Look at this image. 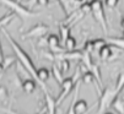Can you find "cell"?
Masks as SVG:
<instances>
[{
    "mask_svg": "<svg viewBox=\"0 0 124 114\" xmlns=\"http://www.w3.org/2000/svg\"><path fill=\"white\" fill-rule=\"evenodd\" d=\"M1 32L4 33V36L6 37V39L9 41L10 46L12 47V49H14L16 56H17V59H19V61L21 63V65H22V66L26 69V71L32 76V79H33L34 81H37V69L34 68L33 61H32V59L30 58V55L20 47V44L17 43L14 38L10 36V33H9L5 28H1Z\"/></svg>",
    "mask_w": 124,
    "mask_h": 114,
    "instance_id": "1",
    "label": "cell"
},
{
    "mask_svg": "<svg viewBox=\"0 0 124 114\" xmlns=\"http://www.w3.org/2000/svg\"><path fill=\"white\" fill-rule=\"evenodd\" d=\"M81 80V72H80V70L78 69L76 70V72L73 75V76H70V77H66V79H64V81H63V84L60 85L62 86V91H60V93H59V96H58V98L55 99V103H57V107L66 98V96L73 91V88L76 86V84L79 82Z\"/></svg>",
    "mask_w": 124,
    "mask_h": 114,
    "instance_id": "2",
    "label": "cell"
},
{
    "mask_svg": "<svg viewBox=\"0 0 124 114\" xmlns=\"http://www.w3.org/2000/svg\"><path fill=\"white\" fill-rule=\"evenodd\" d=\"M118 97V94L114 88H104L103 92L100 94V101H98V114L106 113L109 106H112L113 101Z\"/></svg>",
    "mask_w": 124,
    "mask_h": 114,
    "instance_id": "3",
    "label": "cell"
},
{
    "mask_svg": "<svg viewBox=\"0 0 124 114\" xmlns=\"http://www.w3.org/2000/svg\"><path fill=\"white\" fill-rule=\"evenodd\" d=\"M0 3H3L4 5H6L8 8H10L12 10L14 14H17L21 17H32L36 14L32 12L31 10H28L27 8H25L23 5L20 4V0H0Z\"/></svg>",
    "mask_w": 124,
    "mask_h": 114,
    "instance_id": "4",
    "label": "cell"
},
{
    "mask_svg": "<svg viewBox=\"0 0 124 114\" xmlns=\"http://www.w3.org/2000/svg\"><path fill=\"white\" fill-rule=\"evenodd\" d=\"M91 12L93 14L95 18L100 22L103 31L107 32V23H106V15L103 10V3L101 0H91Z\"/></svg>",
    "mask_w": 124,
    "mask_h": 114,
    "instance_id": "5",
    "label": "cell"
},
{
    "mask_svg": "<svg viewBox=\"0 0 124 114\" xmlns=\"http://www.w3.org/2000/svg\"><path fill=\"white\" fill-rule=\"evenodd\" d=\"M49 27L43 25V23H38L36 26H33L31 30H28L26 33L22 34V38L26 39V38H42L44 34H47Z\"/></svg>",
    "mask_w": 124,
    "mask_h": 114,
    "instance_id": "6",
    "label": "cell"
},
{
    "mask_svg": "<svg viewBox=\"0 0 124 114\" xmlns=\"http://www.w3.org/2000/svg\"><path fill=\"white\" fill-rule=\"evenodd\" d=\"M21 87L22 90L26 92V93H32L34 90L37 88V84L33 79H25L22 82H21Z\"/></svg>",
    "mask_w": 124,
    "mask_h": 114,
    "instance_id": "7",
    "label": "cell"
},
{
    "mask_svg": "<svg viewBox=\"0 0 124 114\" xmlns=\"http://www.w3.org/2000/svg\"><path fill=\"white\" fill-rule=\"evenodd\" d=\"M75 114H85L88 110V104L85 99H79L78 102H75V107H74Z\"/></svg>",
    "mask_w": 124,
    "mask_h": 114,
    "instance_id": "8",
    "label": "cell"
},
{
    "mask_svg": "<svg viewBox=\"0 0 124 114\" xmlns=\"http://www.w3.org/2000/svg\"><path fill=\"white\" fill-rule=\"evenodd\" d=\"M98 55H100V58L102 60H108L112 58V55H113V49H112V46L109 44H106L100 52H98Z\"/></svg>",
    "mask_w": 124,
    "mask_h": 114,
    "instance_id": "9",
    "label": "cell"
},
{
    "mask_svg": "<svg viewBox=\"0 0 124 114\" xmlns=\"http://www.w3.org/2000/svg\"><path fill=\"white\" fill-rule=\"evenodd\" d=\"M52 75H53V77L55 79V81L59 84V85H62L63 84V81H64V76H63V72L60 71V69L58 68V65L57 64H53V66H52Z\"/></svg>",
    "mask_w": 124,
    "mask_h": 114,
    "instance_id": "10",
    "label": "cell"
},
{
    "mask_svg": "<svg viewBox=\"0 0 124 114\" xmlns=\"http://www.w3.org/2000/svg\"><path fill=\"white\" fill-rule=\"evenodd\" d=\"M112 107H113L119 114H124V98L120 97V94L113 101Z\"/></svg>",
    "mask_w": 124,
    "mask_h": 114,
    "instance_id": "11",
    "label": "cell"
},
{
    "mask_svg": "<svg viewBox=\"0 0 124 114\" xmlns=\"http://www.w3.org/2000/svg\"><path fill=\"white\" fill-rule=\"evenodd\" d=\"M107 44L112 47H117L119 49H124V38H107Z\"/></svg>",
    "mask_w": 124,
    "mask_h": 114,
    "instance_id": "12",
    "label": "cell"
},
{
    "mask_svg": "<svg viewBox=\"0 0 124 114\" xmlns=\"http://www.w3.org/2000/svg\"><path fill=\"white\" fill-rule=\"evenodd\" d=\"M63 44H64V49L66 52H73V50L76 49V39L73 36H70Z\"/></svg>",
    "mask_w": 124,
    "mask_h": 114,
    "instance_id": "13",
    "label": "cell"
},
{
    "mask_svg": "<svg viewBox=\"0 0 124 114\" xmlns=\"http://www.w3.org/2000/svg\"><path fill=\"white\" fill-rule=\"evenodd\" d=\"M123 88H124V71L119 74L118 79H117V82H116V87H114V90H116L118 96L120 94V92H122Z\"/></svg>",
    "mask_w": 124,
    "mask_h": 114,
    "instance_id": "14",
    "label": "cell"
},
{
    "mask_svg": "<svg viewBox=\"0 0 124 114\" xmlns=\"http://www.w3.org/2000/svg\"><path fill=\"white\" fill-rule=\"evenodd\" d=\"M59 31H60V38H62V42L64 43L68 38L70 37V27L69 26H65V25H62L59 27Z\"/></svg>",
    "mask_w": 124,
    "mask_h": 114,
    "instance_id": "15",
    "label": "cell"
},
{
    "mask_svg": "<svg viewBox=\"0 0 124 114\" xmlns=\"http://www.w3.org/2000/svg\"><path fill=\"white\" fill-rule=\"evenodd\" d=\"M58 68L60 69V71L63 72V74H65V72H68L69 70H70V61L69 60H65V59H63V60H58Z\"/></svg>",
    "mask_w": 124,
    "mask_h": 114,
    "instance_id": "16",
    "label": "cell"
},
{
    "mask_svg": "<svg viewBox=\"0 0 124 114\" xmlns=\"http://www.w3.org/2000/svg\"><path fill=\"white\" fill-rule=\"evenodd\" d=\"M80 81L81 82H86V84H91V82L95 81V76H93V74L91 71H87L86 74L81 75V80Z\"/></svg>",
    "mask_w": 124,
    "mask_h": 114,
    "instance_id": "17",
    "label": "cell"
},
{
    "mask_svg": "<svg viewBox=\"0 0 124 114\" xmlns=\"http://www.w3.org/2000/svg\"><path fill=\"white\" fill-rule=\"evenodd\" d=\"M92 43H93V50H97V52H100L106 44H107L106 39H102V38H98V39L92 41Z\"/></svg>",
    "mask_w": 124,
    "mask_h": 114,
    "instance_id": "18",
    "label": "cell"
},
{
    "mask_svg": "<svg viewBox=\"0 0 124 114\" xmlns=\"http://www.w3.org/2000/svg\"><path fill=\"white\" fill-rule=\"evenodd\" d=\"M3 63V66H4V69L6 70V69H9L14 63H15V58L14 56H5L4 58V60L1 61Z\"/></svg>",
    "mask_w": 124,
    "mask_h": 114,
    "instance_id": "19",
    "label": "cell"
},
{
    "mask_svg": "<svg viewBox=\"0 0 124 114\" xmlns=\"http://www.w3.org/2000/svg\"><path fill=\"white\" fill-rule=\"evenodd\" d=\"M80 12L81 14H88L91 12V4L90 3H82L80 6Z\"/></svg>",
    "mask_w": 124,
    "mask_h": 114,
    "instance_id": "20",
    "label": "cell"
},
{
    "mask_svg": "<svg viewBox=\"0 0 124 114\" xmlns=\"http://www.w3.org/2000/svg\"><path fill=\"white\" fill-rule=\"evenodd\" d=\"M84 52H86L88 54H91L93 52V43H92V41H87L84 44Z\"/></svg>",
    "mask_w": 124,
    "mask_h": 114,
    "instance_id": "21",
    "label": "cell"
},
{
    "mask_svg": "<svg viewBox=\"0 0 124 114\" xmlns=\"http://www.w3.org/2000/svg\"><path fill=\"white\" fill-rule=\"evenodd\" d=\"M118 3H119V0H104L106 6H108V8H116Z\"/></svg>",
    "mask_w": 124,
    "mask_h": 114,
    "instance_id": "22",
    "label": "cell"
},
{
    "mask_svg": "<svg viewBox=\"0 0 124 114\" xmlns=\"http://www.w3.org/2000/svg\"><path fill=\"white\" fill-rule=\"evenodd\" d=\"M8 97V91L4 86H0V101H4Z\"/></svg>",
    "mask_w": 124,
    "mask_h": 114,
    "instance_id": "23",
    "label": "cell"
},
{
    "mask_svg": "<svg viewBox=\"0 0 124 114\" xmlns=\"http://www.w3.org/2000/svg\"><path fill=\"white\" fill-rule=\"evenodd\" d=\"M38 46H39V47H47V46H48L47 37H42V38H41V41L38 42Z\"/></svg>",
    "mask_w": 124,
    "mask_h": 114,
    "instance_id": "24",
    "label": "cell"
},
{
    "mask_svg": "<svg viewBox=\"0 0 124 114\" xmlns=\"http://www.w3.org/2000/svg\"><path fill=\"white\" fill-rule=\"evenodd\" d=\"M49 3V0H36V4L39 6H47Z\"/></svg>",
    "mask_w": 124,
    "mask_h": 114,
    "instance_id": "25",
    "label": "cell"
},
{
    "mask_svg": "<svg viewBox=\"0 0 124 114\" xmlns=\"http://www.w3.org/2000/svg\"><path fill=\"white\" fill-rule=\"evenodd\" d=\"M120 26H122V28H123V31H124V17L122 18V21H120Z\"/></svg>",
    "mask_w": 124,
    "mask_h": 114,
    "instance_id": "26",
    "label": "cell"
},
{
    "mask_svg": "<svg viewBox=\"0 0 124 114\" xmlns=\"http://www.w3.org/2000/svg\"><path fill=\"white\" fill-rule=\"evenodd\" d=\"M103 114H113L112 112H106V113H103Z\"/></svg>",
    "mask_w": 124,
    "mask_h": 114,
    "instance_id": "27",
    "label": "cell"
},
{
    "mask_svg": "<svg viewBox=\"0 0 124 114\" xmlns=\"http://www.w3.org/2000/svg\"><path fill=\"white\" fill-rule=\"evenodd\" d=\"M78 1H80V3H84V0H78Z\"/></svg>",
    "mask_w": 124,
    "mask_h": 114,
    "instance_id": "28",
    "label": "cell"
},
{
    "mask_svg": "<svg viewBox=\"0 0 124 114\" xmlns=\"http://www.w3.org/2000/svg\"><path fill=\"white\" fill-rule=\"evenodd\" d=\"M123 38H124V31H123Z\"/></svg>",
    "mask_w": 124,
    "mask_h": 114,
    "instance_id": "29",
    "label": "cell"
},
{
    "mask_svg": "<svg viewBox=\"0 0 124 114\" xmlns=\"http://www.w3.org/2000/svg\"><path fill=\"white\" fill-rule=\"evenodd\" d=\"M42 114H46V113H42Z\"/></svg>",
    "mask_w": 124,
    "mask_h": 114,
    "instance_id": "30",
    "label": "cell"
}]
</instances>
